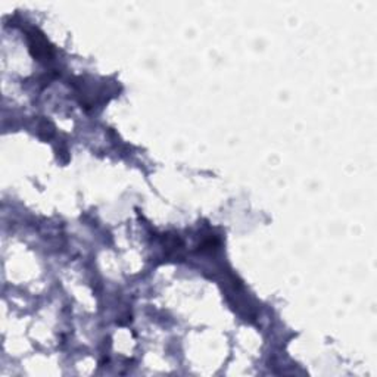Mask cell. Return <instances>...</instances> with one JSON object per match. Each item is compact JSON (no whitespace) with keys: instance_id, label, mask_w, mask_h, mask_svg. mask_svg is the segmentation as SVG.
<instances>
[{"instance_id":"cell-1","label":"cell","mask_w":377,"mask_h":377,"mask_svg":"<svg viewBox=\"0 0 377 377\" xmlns=\"http://www.w3.org/2000/svg\"><path fill=\"white\" fill-rule=\"evenodd\" d=\"M35 49V52H34L33 55L37 56V58H49L50 56V47H47V43H46V40L42 37V35H31V50Z\"/></svg>"}]
</instances>
